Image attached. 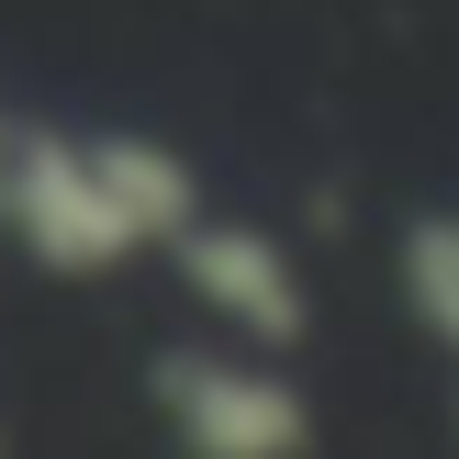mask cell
<instances>
[{"mask_svg": "<svg viewBox=\"0 0 459 459\" xmlns=\"http://www.w3.org/2000/svg\"><path fill=\"white\" fill-rule=\"evenodd\" d=\"M202 213L191 169L134 134H56L0 112V236L56 281H101L124 258H169V236Z\"/></svg>", "mask_w": 459, "mask_h": 459, "instance_id": "obj_1", "label": "cell"}, {"mask_svg": "<svg viewBox=\"0 0 459 459\" xmlns=\"http://www.w3.org/2000/svg\"><path fill=\"white\" fill-rule=\"evenodd\" d=\"M146 403L169 415L179 459H303L314 448V393L281 370V348L202 336L146 370Z\"/></svg>", "mask_w": 459, "mask_h": 459, "instance_id": "obj_2", "label": "cell"}, {"mask_svg": "<svg viewBox=\"0 0 459 459\" xmlns=\"http://www.w3.org/2000/svg\"><path fill=\"white\" fill-rule=\"evenodd\" d=\"M179 281H191V303L213 314L236 348H303L314 325V291H303V258H291L269 224H224V213H191L169 236Z\"/></svg>", "mask_w": 459, "mask_h": 459, "instance_id": "obj_3", "label": "cell"}, {"mask_svg": "<svg viewBox=\"0 0 459 459\" xmlns=\"http://www.w3.org/2000/svg\"><path fill=\"white\" fill-rule=\"evenodd\" d=\"M393 281H403V314L459 359V213H415L403 224V269Z\"/></svg>", "mask_w": 459, "mask_h": 459, "instance_id": "obj_4", "label": "cell"}]
</instances>
